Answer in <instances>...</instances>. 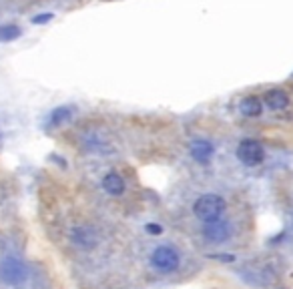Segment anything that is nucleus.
I'll list each match as a JSON object with an SVG mask.
<instances>
[{"label": "nucleus", "mask_w": 293, "mask_h": 289, "mask_svg": "<svg viewBox=\"0 0 293 289\" xmlns=\"http://www.w3.org/2000/svg\"><path fill=\"white\" fill-rule=\"evenodd\" d=\"M223 211H225V201L221 199L219 195H203V197L197 199L195 205H193V213L203 223L221 219Z\"/></svg>", "instance_id": "f257e3e1"}, {"label": "nucleus", "mask_w": 293, "mask_h": 289, "mask_svg": "<svg viewBox=\"0 0 293 289\" xmlns=\"http://www.w3.org/2000/svg\"><path fill=\"white\" fill-rule=\"evenodd\" d=\"M28 277V269L18 257H4L0 261V279L6 285H23Z\"/></svg>", "instance_id": "f03ea898"}, {"label": "nucleus", "mask_w": 293, "mask_h": 289, "mask_svg": "<svg viewBox=\"0 0 293 289\" xmlns=\"http://www.w3.org/2000/svg\"><path fill=\"white\" fill-rule=\"evenodd\" d=\"M237 159L247 167H257V165L263 163L265 151H263L261 143H257V141H251V139L241 141L239 147H237Z\"/></svg>", "instance_id": "7ed1b4c3"}, {"label": "nucleus", "mask_w": 293, "mask_h": 289, "mask_svg": "<svg viewBox=\"0 0 293 289\" xmlns=\"http://www.w3.org/2000/svg\"><path fill=\"white\" fill-rule=\"evenodd\" d=\"M151 261H153V265H155L159 271L171 273V271H175V269L179 267V253H177L173 247H169V245H161V247H157V249L153 251Z\"/></svg>", "instance_id": "20e7f679"}, {"label": "nucleus", "mask_w": 293, "mask_h": 289, "mask_svg": "<svg viewBox=\"0 0 293 289\" xmlns=\"http://www.w3.org/2000/svg\"><path fill=\"white\" fill-rule=\"evenodd\" d=\"M203 235H205V239L211 241V243H223L229 237V225L225 221H221V219L207 221L203 225Z\"/></svg>", "instance_id": "39448f33"}, {"label": "nucleus", "mask_w": 293, "mask_h": 289, "mask_svg": "<svg viewBox=\"0 0 293 289\" xmlns=\"http://www.w3.org/2000/svg\"><path fill=\"white\" fill-rule=\"evenodd\" d=\"M71 239L74 245L82 247V249H91L97 245V233L91 227H74L71 233Z\"/></svg>", "instance_id": "423d86ee"}, {"label": "nucleus", "mask_w": 293, "mask_h": 289, "mask_svg": "<svg viewBox=\"0 0 293 289\" xmlns=\"http://www.w3.org/2000/svg\"><path fill=\"white\" fill-rule=\"evenodd\" d=\"M213 153H215V147L209 141H195L191 144V157L195 159L197 163H209Z\"/></svg>", "instance_id": "0eeeda50"}, {"label": "nucleus", "mask_w": 293, "mask_h": 289, "mask_svg": "<svg viewBox=\"0 0 293 289\" xmlns=\"http://www.w3.org/2000/svg\"><path fill=\"white\" fill-rule=\"evenodd\" d=\"M265 105H267L271 111H283L287 105H289V96L285 91H279V89H273L265 95Z\"/></svg>", "instance_id": "6e6552de"}, {"label": "nucleus", "mask_w": 293, "mask_h": 289, "mask_svg": "<svg viewBox=\"0 0 293 289\" xmlns=\"http://www.w3.org/2000/svg\"><path fill=\"white\" fill-rule=\"evenodd\" d=\"M102 187H104V191L109 193V195H122L124 191V179H122L119 173H109V175H104V179H102Z\"/></svg>", "instance_id": "1a4fd4ad"}, {"label": "nucleus", "mask_w": 293, "mask_h": 289, "mask_svg": "<svg viewBox=\"0 0 293 289\" xmlns=\"http://www.w3.org/2000/svg\"><path fill=\"white\" fill-rule=\"evenodd\" d=\"M239 111L245 117H259L261 111H263V105H261V100L257 96H245L241 100V105H239Z\"/></svg>", "instance_id": "9d476101"}, {"label": "nucleus", "mask_w": 293, "mask_h": 289, "mask_svg": "<svg viewBox=\"0 0 293 289\" xmlns=\"http://www.w3.org/2000/svg\"><path fill=\"white\" fill-rule=\"evenodd\" d=\"M20 36V28L14 26V24H6V26H0V40H12V38H18Z\"/></svg>", "instance_id": "9b49d317"}, {"label": "nucleus", "mask_w": 293, "mask_h": 289, "mask_svg": "<svg viewBox=\"0 0 293 289\" xmlns=\"http://www.w3.org/2000/svg\"><path fill=\"white\" fill-rule=\"evenodd\" d=\"M71 117V109L69 107H60V109H56V111H52V115H50V125H60V122H65V120Z\"/></svg>", "instance_id": "f8f14e48"}, {"label": "nucleus", "mask_w": 293, "mask_h": 289, "mask_svg": "<svg viewBox=\"0 0 293 289\" xmlns=\"http://www.w3.org/2000/svg\"><path fill=\"white\" fill-rule=\"evenodd\" d=\"M52 16H54V14H50V12H45V14H38V16H34V18H32V23H34V24L50 23V20H52Z\"/></svg>", "instance_id": "ddd939ff"}, {"label": "nucleus", "mask_w": 293, "mask_h": 289, "mask_svg": "<svg viewBox=\"0 0 293 289\" xmlns=\"http://www.w3.org/2000/svg\"><path fill=\"white\" fill-rule=\"evenodd\" d=\"M161 231H163V227L157 225V223H149V225H146V233H151V235H159Z\"/></svg>", "instance_id": "4468645a"}]
</instances>
